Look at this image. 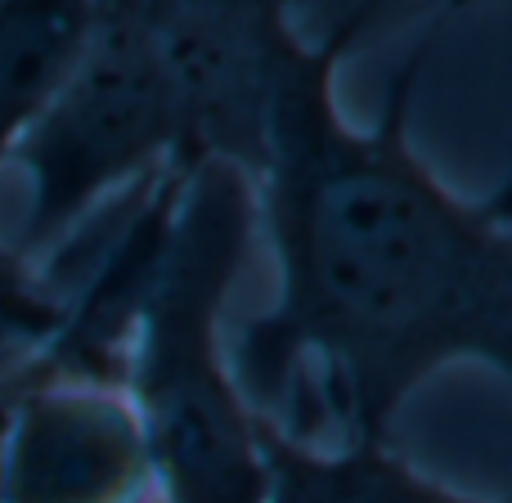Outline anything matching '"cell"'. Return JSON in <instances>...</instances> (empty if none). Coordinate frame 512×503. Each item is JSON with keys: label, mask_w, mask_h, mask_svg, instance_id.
I'll use <instances>...</instances> for the list:
<instances>
[{"label": "cell", "mask_w": 512, "mask_h": 503, "mask_svg": "<svg viewBox=\"0 0 512 503\" xmlns=\"http://www.w3.org/2000/svg\"><path fill=\"white\" fill-rule=\"evenodd\" d=\"M256 234V189L239 167L198 162L180 180L167 243L140 301L122 387L167 503H265V418L221 342L230 288Z\"/></svg>", "instance_id": "2"}, {"label": "cell", "mask_w": 512, "mask_h": 503, "mask_svg": "<svg viewBox=\"0 0 512 503\" xmlns=\"http://www.w3.org/2000/svg\"><path fill=\"white\" fill-rule=\"evenodd\" d=\"M68 306L23 252L0 248V373H27L59 337Z\"/></svg>", "instance_id": "9"}, {"label": "cell", "mask_w": 512, "mask_h": 503, "mask_svg": "<svg viewBox=\"0 0 512 503\" xmlns=\"http://www.w3.org/2000/svg\"><path fill=\"white\" fill-rule=\"evenodd\" d=\"M153 463L126 387L41 360L0 427V503H144Z\"/></svg>", "instance_id": "5"}, {"label": "cell", "mask_w": 512, "mask_h": 503, "mask_svg": "<svg viewBox=\"0 0 512 503\" xmlns=\"http://www.w3.org/2000/svg\"><path fill=\"white\" fill-rule=\"evenodd\" d=\"M144 14L176 108L167 167L225 162L256 180L279 90L306 54L283 0H144Z\"/></svg>", "instance_id": "4"}, {"label": "cell", "mask_w": 512, "mask_h": 503, "mask_svg": "<svg viewBox=\"0 0 512 503\" xmlns=\"http://www.w3.org/2000/svg\"><path fill=\"white\" fill-rule=\"evenodd\" d=\"M32 369H36V364H32ZM32 369H27V373H32ZM27 373H0V396H9L14 387H23Z\"/></svg>", "instance_id": "10"}, {"label": "cell", "mask_w": 512, "mask_h": 503, "mask_svg": "<svg viewBox=\"0 0 512 503\" xmlns=\"http://www.w3.org/2000/svg\"><path fill=\"white\" fill-rule=\"evenodd\" d=\"M265 503H504L477 499L427 477L391 441H301L265 418Z\"/></svg>", "instance_id": "6"}, {"label": "cell", "mask_w": 512, "mask_h": 503, "mask_svg": "<svg viewBox=\"0 0 512 503\" xmlns=\"http://www.w3.org/2000/svg\"><path fill=\"white\" fill-rule=\"evenodd\" d=\"M436 32L423 27L369 131L342 117V63L315 45L274 104L252 189L279 292L243 324L230 364L256 414L301 441L324 427L337 441H391L396 414L436 373H508V194H454L409 135Z\"/></svg>", "instance_id": "1"}, {"label": "cell", "mask_w": 512, "mask_h": 503, "mask_svg": "<svg viewBox=\"0 0 512 503\" xmlns=\"http://www.w3.org/2000/svg\"><path fill=\"white\" fill-rule=\"evenodd\" d=\"M463 5L472 0H283L301 41L333 54L337 63L360 50L364 41L400 23H414V18H423L427 27H441Z\"/></svg>", "instance_id": "8"}, {"label": "cell", "mask_w": 512, "mask_h": 503, "mask_svg": "<svg viewBox=\"0 0 512 503\" xmlns=\"http://www.w3.org/2000/svg\"><path fill=\"white\" fill-rule=\"evenodd\" d=\"M171 153L176 108L144 0H90V36L77 68L9 153L27 171V216L14 252L32 261L104 207V198L162 171Z\"/></svg>", "instance_id": "3"}, {"label": "cell", "mask_w": 512, "mask_h": 503, "mask_svg": "<svg viewBox=\"0 0 512 503\" xmlns=\"http://www.w3.org/2000/svg\"><path fill=\"white\" fill-rule=\"evenodd\" d=\"M90 0H0V167L72 77Z\"/></svg>", "instance_id": "7"}]
</instances>
